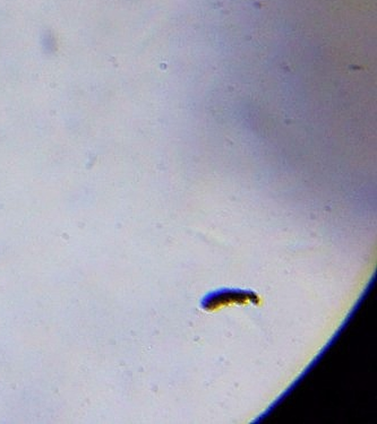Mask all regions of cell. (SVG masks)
<instances>
[{"label": "cell", "instance_id": "6da1fadb", "mask_svg": "<svg viewBox=\"0 0 377 424\" xmlns=\"http://www.w3.org/2000/svg\"><path fill=\"white\" fill-rule=\"evenodd\" d=\"M248 301L258 305L260 299L255 293L250 291L245 292L242 290H220L205 297L202 307L204 310L213 311L220 309L224 306H229L231 303H246Z\"/></svg>", "mask_w": 377, "mask_h": 424}]
</instances>
